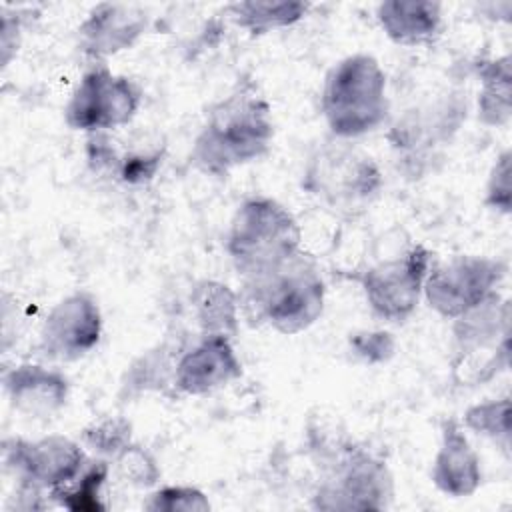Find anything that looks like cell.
<instances>
[{
    "label": "cell",
    "mask_w": 512,
    "mask_h": 512,
    "mask_svg": "<svg viewBox=\"0 0 512 512\" xmlns=\"http://www.w3.org/2000/svg\"><path fill=\"white\" fill-rule=\"evenodd\" d=\"M272 138L270 104L250 86H242L210 108L194 140L192 160L202 172L222 176L264 156Z\"/></svg>",
    "instance_id": "7a4b0ae2"
},
{
    "label": "cell",
    "mask_w": 512,
    "mask_h": 512,
    "mask_svg": "<svg viewBox=\"0 0 512 512\" xmlns=\"http://www.w3.org/2000/svg\"><path fill=\"white\" fill-rule=\"evenodd\" d=\"M308 8L310 6L306 2H272V0L268 2L246 0V2H234L226 6L234 22L254 36L292 26L306 14Z\"/></svg>",
    "instance_id": "d6986e66"
},
{
    "label": "cell",
    "mask_w": 512,
    "mask_h": 512,
    "mask_svg": "<svg viewBox=\"0 0 512 512\" xmlns=\"http://www.w3.org/2000/svg\"><path fill=\"white\" fill-rule=\"evenodd\" d=\"M88 162L94 170H108L124 184H146L162 166L164 146L160 142L118 150L108 132H94L86 140Z\"/></svg>",
    "instance_id": "2e32d148"
},
{
    "label": "cell",
    "mask_w": 512,
    "mask_h": 512,
    "mask_svg": "<svg viewBox=\"0 0 512 512\" xmlns=\"http://www.w3.org/2000/svg\"><path fill=\"white\" fill-rule=\"evenodd\" d=\"M510 150H504L496 164L492 166L488 186H486V204L502 214H508L512 208L510 192Z\"/></svg>",
    "instance_id": "4316f807"
},
{
    "label": "cell",
    "mask_w": 512,
    "mask_h": 512,
    "mask_svg": "<svg viewBox=\"0 0 512 512\" xmlns=\"http://www.w3.org/2000/svg\"><path fill=\"white\" fill-rule=\"evenodd\" d=\"M242 376V364L232 340L216 334H202L176 364V390L184 394H206Z\"/></svg>",
    "instance_id": "7c38bea8"
},
{
    "label": "cell",
    "mask_w": 512,
    "mask_h": 512,
    "mask_svg": "<svg viewBox=\"0 0 512 512\" xmlns=\"http://www.w3.org/2000/svg\"><path fill=\"white\" fill-rule=\"evenodd\" d=\"M4 388L10 404L28 416H50L68 398V380L62 372L38 364H20L6 372Z\"/></svg>",
    "instance_id": "5bb4252c"
},
{
    "label": "cell",
    "mask_w": 512,
    "mask_h": 512,
    "mask_svg": "<svg viewBox=\"0 0 512 512\" xmlns=\"http://www.w3.org/2000/svg\"><path fill=\"white\" fill-rule=\"evenodd\" d=\"M384 34L402 46H426L440 36L442 6L430 0H388L376 8Z\"/></svg>",
    "instance_id": "e0dca14e"
},
{
    "label": "cell",
    "mask_w": 512,
    "mask_h": 512,
    "mask_svg": "<svg viewBox=\"0 0 512 512\" xmlns=\"http://www.w3.org/2000/svg\"><path fill=\"white\" fill-rule=\"evenodd\" d=\"M300 226L292 212L268 196L244 200L228 230L226 250L242 278L272 270L300 252Z\"/></svg>",
    "instance_id": "277c9868"
},
{
    "label": "cell",
    "mask_w": 512,
    "mask_h": 512,
    "mask_svg": "<svg viewBox=\"0 0 512 512\" xmlns=\"http://www.w3.org/2000/svg\"><path fill=\"white\" fill-rule=\"evenodd\" d=\"M436 488L448 496H470L480 480V460L456 420H446L442 426V442L432 466Z\"/></svg>",
    "instance_id": "9a60e30c"
},
{
    "label": "cell",
    "mask_w": 512,
    "mask_h": 512,
    "mask_svg": "<svg viewBox=\"0 0 512 512\" xmlns=\"http://www.w3.org/2000/svg\"><path fill=\"white\" fill-rule=\"evenodd\" d=\"M508 416H510V400L508 398L482 402V404H476L466 410L464 426L474 430L476 434L490 436L496 442H504V446H508V438H510Z\"/></svg>",
    "instance_id": "cb8c5ba5"
},
{
    "label": "cell",
    "mask_w": 512,
    "mask_h": 512,
    "mask_svg": "<svg viewBox=\"0 0 512 512\" xmlns=\"http://www.w3.org/2000/svg\"><path fill=\"white\" fill-rule=\"evenodd\" d=\"M482 92L478 96V118L490 126H502L510 120V56L482 62L478 66Z\"/></svg>",
    "instance_id": "ffe728a7"
},
{
    "label": "cell",
    "mask_w": 512,
    "mask_h": 512,
    "mask_svg": "<svg viewBox=\"0 0 512 512\" xmlns=\"http://www.w3.org/2000/svg\"><path fill=\"white\" fill-rule=\"evenodd\" d=\"M138 106V86L130 78L110 72L104 62H96L74 88L64 108V120L72 130L108 132L126 126Z\"/></svg>",
    "instance_id": "52a82bcc"
},
{
    "label": "cell",
    "mask_w": 512,
    "mask_h": 512,
    "mask_svg": "<svg viewBox=\"0 0 512 512\" xmlns=\"http://www.w3.org/2000/svg\"><path fill=\"white\" fill-rule=\"evenodd\" d=\"M176 364L178 360L170 358V348L166 344L148 350L130 364L126 380L122 382V392L134 396L148 390L166 392L168 386L176 388Z\"/></svg>",
    "instance_id": "44dd1931"
},
{
    "label": "cell",
    "mask_w": 512,
    "mask_h": 512,
    "mask_svg": "<svg viewBox=\"0 0 512 512\" xmlns=\"http://www.w3.org/2000/svg\"><path fill=\"white\" fill-rule=\"evenodd\" d=\"M328 476L318 488L320 510H380L392 498V476L382 460L344 444L336 456L326 460Z\"/></svg>",
    "instance_id": "8992f818"
},
{
    "label": "cell",
    "mask_w": 512,
    "mask_h": 512,
    "mask_svg": "<svg viewBox=\"0 0 512 512\" xmlns=\"http://www.w3.org/2000/svg\"><path fill=\"white\" fill-rule=\"evenodd\" d=\"M102 312L90 292L78 290L62 298L46 316L40 330V350L46 358L74 362L100 340Z\"/></svg>",
    "instance_id": "8fae6325"
},
{
    "label": "cell",
    "mask_w": 512,
    "mask_h": 512,
    "mask_svg": "<svg viewBox=\"0 0 512 512\" xmlns=\"http://www.w3.org/2000/svg\"><path fill=\"white\" fill-rule=\"evenodd\" d=\"M146 14L128 4H98L80 24V48L100 62L130 48L146 30Z\"/></svg>",
    "instance_id": "4fadbf2b"
},
{
    "label": "cell",
    "mask_w": 512,
    "mask_h": 512,
    "mask_svg": "<svg viewBox=\"0 0 512 512\" xmlns=\"http://www.w3.org/2000/svg\"><path fill=\"white\" fill-rule=\"evenodd\" d=\"M4 460L20 480L22 498L38 496L44 488L66 486L86 466L82 448L64 436H46L32 442L14 438L4 446Z\"/></svg>",
    "instance_id": "30bf717a"
},
{
    "label": "cell",
    "mask_w": 512,
    "mask_h": 512,
    "mask_svg": "<svg viewBox=\"0 0 512 512\" xmlns=\"http://www.w3.org/2000/svg\"><path fill=\"white\" fill-rule=\"evenodd\" d=\"M324 280L302 250L280 266L244 278L238 294L240 314L250 326L268 324L292 336L310 328L324 310Z\"/></svg>",
    "instance_id": "6da1fadb"
},
{
    "label": "cell",
    "mask_w": 512,
    "mask_h": 512,
    "mask_svg": "<svg viewBox=\"0 0 512 512\" xmlns=\"http://www.w3.org/2000/svg\"><path fill=\"white\" fill-rule=\"evenodd\" d=\"M320 108L330 132L342 140L378 128L388 114L386 74L370 54H352L330 68Z\"/></svg>",
    "instance_id": "3957f363"
},
{
    "label": "cell",
    "mask_w": 512,
    "mask_h": 512,
    "mask_svg": "<svg viewBox=\"0 0 512 512\" xmlns=\"http://www.w3.org/2000/svg\"><path fill=\"white\" fill-rule=\"evenodd\" d=\"M192 310L202 334L234 340L238 334V294L218 280H200L190 294Z\"/></svg>",
    "instance_id": "ac0fdd59"
},
{
    "label": "cell",
    "mask_w": 512,
    "mask_h": 512,
    "mask_svg": "<svg viewBox=\"0 0 512 512\" xmlns=\"http://www.w3.org/2000/svg\"><path fill=\"white\" fill-rule=\"evenodd\" d=\"M82 442L100 456L116 458L132 444V424L122 416H106L82 430Z\"/></svg>",
    "instance_id": "603a6c76"
},
{
    "label": "cell",
    "mask_w": 512,
    "mask_h": 512,
    "mask_svg": "<svg viewBox=\"0 0 512 512\" xmlns=\"http://www.w3.org/2000/svg\"><path fill=\"white\" fill-rule=\"evenodd\" d=\"M116 464L120 476L136 486H152L160 478L154 458L146 450L132 444L116 456Z\"/></svg>",
    "instance_id": "484cf974"
},
{
    "label": "cell",
    "mask_w": 512,
    "mask_h": 512,
    "mask_svg": "<svg viewBox=\"0 0 512 512\" xmlns=\"http://www.w3.org/2000/svg\"><path fill=\"white\" fill-rule=\"evenodd\" d=\"M504 274L500 260L462 254L428 270L422 292L430 308L454 320L496 292Z\"/></svg>",
    "instance_id": "ba28073f"
},
{
    "label": "cell",
    "mask_w": 512,
    "mask_h": 512,
    "mask_svg": "<svg viewBox=\"0 0 512 512\" xmlns=\"http://www.w3.org/2000/svg\"><path fill=\"white\" fill-rule=\"evenodd\" d=\"M146 510L154 512H196V510H208L210 502L198 488L192 486H166L156 490L150 500L144 504Z\"/></svg>",
    "instance_id": "d4e9b609"
},
{
    "label": "cell",
    "mask_w": 512,
    "mask_h": 512,
    "mask_svg": "<svg viewBox=\"0 0 512 512\" xmlns=\"http://www.w3.org/2000/svg\"><path fill=\"white\" fill-rule=\"evenodd\" d=\"M352 352L364 362H384L394 354V340L388 332H358L350 338Z\"/></svg>",
    "instance_id": "83f0119b"
},
{
    "label": "cell",
    "mask_w": 512,
    "mask_h": 512,
    "mask_svg": "<svg viewBox=\"0 0 512 512\" xmlns=\"http://www.w3.org/2000/svg\"><path fill=\"white\" fill-rule=\"evenodd\" d=\"M302 186L332 208L354 210L378 194L382 174L372 156L346 142H334L308 160Z\"/></svg>",
    "instance_id": "5b68a950"
},
{
    "label": "cell",
    "mask_w": 512,
    "mask_h": 512,
    "mask_svg": "<svg viewBox=\"0 0 512 512\" xmlns=\"http://www.w3.org/2000/svg\"><path fill=\"white\" fill-rule=\"evenodd\" d=\"M428 270L430 252L422 244L368 268L360 284L372 314L386 322H404L418 306Z\"/></svg>",
    "instance_id": "9c48e42d"
},
{
    "label": "cell",
    "mask_w": 512,
    "mask_h": 512,
    "mask_svg": "<svg viewBox=\"0 0 512 512\" xmlns=\"http://www.w3.org/2000/svg\"><path fill=\"white\" fill-rule=\"evenodd\" d=\"M108 478V462L96 460L82 468V472L66 486L50 490V496L64 508L74 512L104 510L100 490Z\"/></svg>",
    "instance_id": "7402d4cb"
}]
</instances>
